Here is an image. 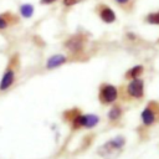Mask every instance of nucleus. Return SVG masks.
I'll list each match as a JSON object with an SVG mask.
<instances>
[{
	"label": "nucleus",
	"mask_w": 159,
	"mask_h": 159,
	"mask_svg": "<svg viewBox=\"0 0 159 159\" xmlns=\"http://www.w3.org/2000/svg\"><path fill=\"white\" fill-rule=\"evenodd\" d=\"M125 140L123 137H116L109 142L104 143L101 148H98V154L103 158H113L118 154V152L123 148Z\"/></svg>",
	"instance_id": "f257e3e1"
},
{
	"label": "nucleus",
	"mask_w": 159,
	"mask_h": 159,
	"mask_svg": "<svg viewBox=\"0 0 159 159\" xmlns=\"http://www.w3.org/2000/svg\"><path fill=\"white\" fill-rule=\"evenodd\" d=\"M118 97V91L114 86L112 84H104L102 88H101V94H99V98L103 103H112L117 99Z\"/></svg>",
	"instance_id": "f03ea898"
},
{
	"label": "nucleus",
	"mask_w": 159,
	"mask_h": 159,
	"mask_svg": "<svg viewBox=\"0 0 159 159\" xmlns=\"http://www.w3.org/2000/svg\"><path fill=\"white\" fill-rule=\"evenodd\" d=\"M127 91L134 98L143 97V93H144V83H143V81L139 77L138 78H133V81L129 82V84L127 87Z\"/></svg>",
	"instance_id": "7ed1b4c3"
},
{
	"label": "nucleus",
	"mask_w": 159,
	"mask_h": 159,
	"mask_svg": "<svg viewBox=\"0 0 159 159\" xmlns=\"http://www.w3.org/2000/svg\"><path fill=\"white\" fill-rule=\"evenodd\" d=\"M65 46L72 52H78L83 47V37L81 35H75L66 41Z\"/></svg>",
	"instance_id": "20e7f679"
},
{
	"label": "nucleus",
	"mask_w": 159,
	"mask_h": 159,
	"mask_svg": "<svg viewBox=\"0 0 159 159\" xmlns=\"http://www.w3.org/2000/svg\"><path fill=\"white\" fill-rule=\"evenodd\" d=\"M66 62V57L63 55H55V56H51L48 60H47V63H46V67L48 70H52V68H56L61 65H63Z\"/></svg>",
	"instance_id": "39448f33"
},
{
	"label": "nucleus",
	"mask_w": 159,
	"mask_h": 159,
	"mask_svg": "<svg viewBox=\"0 0 159 159\" xmlns=\"http://www.w3.org/2000/svg\"><path fill=\"white\" fill-rule=\"evenodd\" d=\"M12 82H14V71H12V70H7V71L4 73L2 78H1L0 89H1V91L7 89V88L12 84Z\"/></svg>",
	"instance_id": "423d86ee"
},
{
	"label": "nucleus",
	"mask_w": 159,
	"mask_h": 159,
	"mask_svg": "<svg viewBox=\"0 0 159 159\" xmlns=\"http://www.w3.org/2000/svg\"><path fill=\"white\" fill-rule=\"evenodd\" d=\"M142 120H143V123H144L145 125H150V124L154 123V120H155V114H154V112L152 111L150 107L144 108V111L142 112Z\"/></svg>",
	"instance_id": "0eeeda50"
},
{
	"label": "nucleus",
	"mask_w": 159,
	"mask_h": 159,
	"mask_svg": "<svg viewBox=\"0 0 159 159\" xmlns=\"http://www.w3.org/2000/svg\"><path fill=\"white\" fill-rule=\"evenodd\" d=\"M101 19L104 21V22H113L114 20H116V15H114V12H113V10L112 9H109V7H104V9H102V11H101Z\"/></svg>",
	"instance_id": "6e6552de"
},
{
	"label": "nucleus",
	"mask_w": 159,
	"mask_h": 159,
	"mask_svg": "<svg viewBox=\"0 0 159 159\" xmlns=\"http://www.w3.org/2000/svg\"><path fill=\"white\" fill-rule=\"evenodd\" d=\"M99 118L96 114H84V125L86 128H93L98 124Z\"/></svg>",
	"instance_id": "1a4fd4ad"
},
{
	"label": "nucleus",
	"mask_w": 159,
	"mask_h": 159,
	"mask_svg": "<svg viewBox=\"0 0 159 159\" xmlns=\"http://www.w3.org/2000/svg\"><path fill=\"white\" fill-rule=\"evenodd\" d=\"M143 73V66H140V65H138V66H134L133 68H130L128 72H127V75H125V77L127 78H138L140 75Z\"/></svg>",
	"instance_id": "9d476101"
},
{
	"label": "nucleus",
	"mask_w": 159,
	"mask_h": 159,
	"mask_svg": "<svg viewBox=\"0 0 159 159\" xmlns=\"http://www.w3.org/2000/svg\"><path fill=\"white\" fill-rule=\"evenodd\" d=\"M20 12H21V15L24 17H31L32 16V12H34V7L30 4H24L20 7Z\"/></svg>",
	"instance_id": "9b49d317"
},
{
	"label": "nucleus",
	"mask_w": 159,
	"mask_h": 159,
	"mask_svg": "<svg viewBox=\"0 0 159 159\" xmlns=\"http://www.w3.org/2000/svg\"><path fill=\"white\" fill-rule=\"evenodd\" d=\"M120 114H122V109L116 106V107H113V108L109 109V112H108V118H109L111 120H116V119H118V118L120 117Z\"/></svg>",
	"instance_id": "f8f14e48"
},
{
	"label": "nucleus",
	"mask_w": 159,
	"mask_h": 159,
	"mask_svg": "<svg viewBox=\"0 0 159 159\" xmlns=\"http://www.w3.org/2000/svg\"><path fill=\"white\" fill-rule=\"evenodd\" d=\"M83 125H84V116L77 114V116L73 118V128L77 129V128L83 127Z\"/></svg>",
	"instance_id": "ddd939ff"
},
{
	"label": "nucleus",
	"mask_w": 159,
	"mask_h": 159,
	"mask_svg": "<svg viewBox=\"0 0 159 159\" xmlns=\"http://www.w3.org/2000/svg\"><path fill=\"white\" fill-rule=\"evenodd\" d=\"M147 21L150 24H159V12H154V14L148 15Z\"/></svg>",
	"instance_id": "4468645a"
},
{
	"label": "nucleus",
	"mask_w": 159,
	"mask_h": 159,
	"mask_svg": "<svg viewBox=\"0 0 159 159\" xmlns=\"http://www.w3.org/2000/svg\"><path fill=\"white\" fill-rule=\"evenodd\" d=\"M7 26V19L5 16H0V30L6 29Z\"/></svg>",
	"instance_id": "2eb2a0df"
},
{
	"label": "nucleus",
	"mask_w": 159,
	"mask_h": 159,
	"mask_svg": "<svg viewBox=\"0 0 159 159\" xmlns=\"http://www.w3.org/2000/svg\"><path fill=\"white\" fill-rule=\"evenodd\" d=\"M80 0H63V4L66 5V6H72V5H75V4H77Z\"/></svg>",
	"instance_id": "dca6fc26"
},
{
	"label": "nucleus",
	"mask_w": 159,
	"mask_h": 159,
	"mask_svg": "<svg viewBox=\"0 0 159 159\" xmlns=\"http://www.w3.org/2000/svg\"><path fill=\"white\" fill-rule=\"evenodd\" d=\"M53 1H56V0H41V4H51Z\"/></svg>",
	"instance_id": "f3484780"
},
{
	"label": "nucleus",
	"mask_w": 159,
	"mask_h": 159,
	"mask_svg": "<svg viewBox=\"0 0 159 159\" xmlns=\"http://www.w3.org/2000/svg\"><path fill=\"white\" fill-rule=\"evenodd\" d=\"M117 2H119V4H125V2H128V0H116Z\"/></svg>",
	"instance_id": "a211bd4d"
}]
</instances>
